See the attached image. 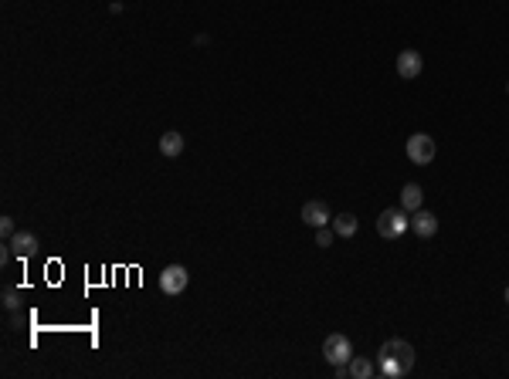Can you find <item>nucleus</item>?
Here are the masks:
<instances>
[{
  "mask_svg": "<svg viewBox=\"0 0 509 379\" xmlns=\"http://www.w3.org/2000/svg\"><path fill=\"white\" fill-rule=\"evenodd\" d=\"M414 369V345L404 339H387L377 352V373L384 376H408Z\"/></svg>",
  "mask_w": 509,
  "mask_h": 379,
  "instance_id": "nucleus-1",
  "label": "nucleus"
},
{
  "mask_svg": "<svg viewBox=\"0 0 509 379\" xmlns=\"http://www.w3.org/2000/svg\"><path fill=\"white\" fill-rule=\"evenodd\" d=\"M404 213H408L404 207L384 210V213L377 217V234H380V237H387V241H397V237H404V234L411 230V220H408Z\"/></svg>",
  "mask_w": 509,
  "mask_h": 379,
  "instance_id": "nucleus-2",
  "label": "nucleus"
},
{
  "mask_svg": "<svg viewBox=\"0 0 509 379\" xmlns=\"http://www.w3.org/2000/svg\"><path fill=\"white\" fill-rule=\"evenodd\" d=\"M191 284V271L183 265H167L160 271V291L163 295H183Z\"/></svg>",
  "mask_w": 509,
  "mask_h": 379,
  "instance_id": "nucleus-3",
  "label": "nucleus"
},
{
  "mask_svg": "<svg viewBox=\"0 0 509 379\" xmlns=\"http://www.w3.org/2000/svg\"><path fill=\"white\" fill-rule=\"evenodd\" d=\"M434 152H438V146H434V139L428 133H414L408 139V159H411L414 166H428L431 159H434Z\"/></svg>",
  "mask_w": 509,
  "mask_h": 379,
  "instance_id": "nucleus-4",
  "label": "nucleus"
},
{
  "mask_svg": "<svg viewBox=\"0 0 509 379\" xmlns=\"http://www.w3.org/2000/svg\"><path fill=\"white\" fill-rule=\"evenodd\" d=\"M323 356H326L330 366H343V362L353 359V342L347 339V335L333 332V335H326V342H323Z\"/></svg>",
  "mask_w": 509,
  "mask_h": 379,
  "instance_id": "nucleus-5",
  "label": "nucleus"
},
{
  "mask_svg": "<svg viewBox=\"0 0 509 379\" xmlns=\"http://www.w3.org/2000/svg\"><path fill=\"white\" fill-rule=\"evenodd\" d=\"M7 244H11V251H14L18 261H27V258L38 254V237H34L31 230H18L14 237H7Z\"/></svg>",
  "mask_w": 509,
  "mask_h": 379,
  "instance_id": "nucleus-6",
  "label": "nucleus"
},
{
  "mask_svg": "<svg viewBox=\"0 0 509 379\" xmlns=\"http://www.w3.org/2000/svg\"><path fill=\"white\" fill-rule=\"evenodd\" d=\"M394 68H397L401 78H418L425 72V61H421V55H418L414 48H404V51L397 55V61H394Z\"/></svg>",
  "mask_w": 509,
  "mask_h": 379,
  "instance_id": "nucleus-7",
  "label": "nucleus"
},
{
  "mask_svg": "<svg viewBox=\"0 0 509 379\" xmlns=\"http://www.w3.org/2000/svg\"><path fill=\"white\" fill-rule=\"evenodd\" d=\"M302 220H306L309 227H326V224L333 220V213H330V207H326L323 200H309V204L302 207Z\"/></svg>",
  "mask_w": 509,
  "mask_h": 379,
  "instance_id": "nucleus-8",
  "label": "nucleus"
},
{
  "mask_svg": "<svg viewBox=\"0 0 509 379\" xmlns=\"http://www.w3.org/2000/svg\"><path fill=\"white\" fill-rule=\"evenodd\" d=\"M411 230L418 237H434V234H438V217H434L431 210H414Z\"/></svg>",
  "mask_w": 509,
  "mask_h": 379,
  "instance_id": "nucleus-9",
  "label": "nucleus"
},
{
  "mask_svg": "<svg viewBox=\"0 0 509 379\" xmlns=\"http://www.w3.org/2000/svg\"><path fill=\"white\" fill-rule=\"evenodd\" d=\"M347 369H350V379H373L377 376V362L363 359V356H353V359L347 362Z\"/></svg>",
  "mask_w": 509,
  "mask_h": 379,
  "instance_id": "nucleus-10",
  "label": "nucleus"
},
{
  "mask_svg": "<svg viewBox=\"0 0 509 379\" xmlns=\"http://www.w3.org/2000/svg\"><path fill=\"white\" fill-rule=\"evenodd\" d=\"M183 146H187V142H183V135L176 133V129H170V133L160 135V152H163V156H170V159H174V156H180V152H183Z\"/></svg>",
  "mask_w": 509,
  "mask_h": 379,
  "instance_id": "nucleus-11",
  "label": "nucleus"
},
{
  "mask_svg": "<svg viewBox=\"0 0 509 379\" xmlns=\"http://www.w3.org/2000/svg\"><path fill=\"white\" fill-rule=\"evenodd\" d=\"M421 200H425L421 187H418V183H404V190H401V207L408 210V213H414V210H421Z\"/></svg>",
  "mask_w": 509,
  "mask_h": 379,
  "instance_id": "nucleus-12",
  "label": "nucleus"
},
{
  "mask_svg": "<svg viewBox=\"0 0 509 379\" xmlns=\"http://www.w3.org/2000/svg\"><path fill=\"white\" fill-rule=\"evenodd\" d=\"M330 227L336 230V237H353V234H356V227H360V220H356L353 213H340V217H333V220H330Z\"/></svg>",
  "mask_w": 509,
  "mask_h": 379,
  "instance_id": "nucleus-13",
  "label": "nucleus"
},
{
  "mask_svg": "<svg viewBox=\"0 0 509 379\" xmlns=\"http://www.w3.org/2000/svg\"><path fill=\"white\" fill-rule=\"evenodd\" d=\"M333 237H336V230L326 224V227H316V244L319 247H330L333 244Z\"/></svg>",
  "mask_w": 509,
  "mask_h": 379,
  "instance_id": "nucleus-14",
  "label": "nucleus"
},
{
  "mask_svg": "<svg viewBox=\"0 0 509 379\" xmlns=\"http://www.w3.org/2000/svg\"><path fill=\"white\" fill-rule=\"evenodd\" d=\"M4 308H7V312H18V308H20L18 288H7V291H4Z\"/></svg>",
  "mask_w": 509,
  "mask_h": 379,
  "instance_id": "nucleus-15",
  "label": "nucleus"
},
{
  "mask_svg": "<svg viewBox=\"0 0 509 379\" xmlns=\"http://www.w3.org/2000/svg\"><path fill=\"white\" fill-rule=\"evenodd\" d=\"M0 234H4V241L18 234V227H14V217H0Z\"/></svg>",
  "mask_w": 509,
  "mask_h": 379,
  "instance_id": "nucleus-16",
  "label": "nucleus"
},
{
  "mask_svg": "<svg viewBox=\"0 0 509 379\" xmlns=\"http://www.w3.org/2000/svg\"><path fill=\"white\" fill-rule=\"evenodd\" d=\"M506 302H509V284H506Z\"/></svg>",
  "mask_w": 509,
  "mask_h": 379,
  "instance_id": "nucleus-17",
  "label": "nucleus"
},
{
  "mask_svg": "<svg viewBox=\"0 0 509 379\" xmlns=\"http://www.w3.org/2000/svg\"><path fill=\"white\" fill-rule=\"evenodd\" d=\"M506 92H509V85H506Z\"/></svg>",
  "mask_w": 509,
  "mask_h": 379,
  "instance_id": "nucleus-18",
  "label": "nucleus"
}]
</instances>
